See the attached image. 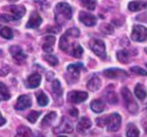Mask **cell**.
Instances as JSON below:
<instances>
[{"label": "cell", "instance_id": "1", "mask_svg": "<svg viewBox=\"0 0 147 137\" xmlns=\"http://www.w3.org/2000/svg\"><path fill=\"white\" fill-rule=\"evenodd\" d=\"M55 21L58 23H64L72 18V9L67 3H59L55 8Z\"/></svg>", "mask_w": 147, "mask_h": 137}, {"label": "cell", "instance_id": "2", "mask_svg": "<svg viewBox=\"0 0 147 137\" xmlns=\"http://www.w3.org/2000/svg\"><path fill=\"white\" fill-rule=\"evenodd\" d=\"M121 94H122V97L125 103L127 110L131 114H136L138 110V104L135 101L131 92L129 91L128 88L124 87L121 91Z\"/></svg>", "mask_w": 147, "mask_h": 137}, {"label": "cell", "instance_id": "3", "mask_svg": "<svg viewBox=\"0 0 147 137\" xmlns=\"http://www.w3.org/2000/svg\"><path fill=\"white\" fill-rule=\"evenodd\" d=\"M90 47L92 49V51L98 55L100 58L101 59H105L107 56L106 53V46L105 43L99 39H93L90 41Z\"/></svg>", "mask_w": 147, "mask_h": 137}, {"label": "cell", "instance_id": "4", "mask_svg": "<svg viewBox=\"0 0 147 137\" xmlns=\"http://www.w3.org/2000/svg\"><path fill=\"white\" fill-rule=\"evenodd\" d=\"M131 37L135 41H144L147 39V29L142 25L133 26Z\"/></svg>", "mask_w": 147, "mask_h": 137}, {"label": "cell", "instance_id": "5", "mask_svg": "<svg viewBox=\"0 0 147 137\" xmlns=\"http://www.w3.org/2000/svg\"><path fill=\"white\" fill-rule=\"evenodd\" d=\"M10 53L13 58V60L18 65H22L25 62L27 56L24 53L23 49L19 46H11L10 47Z\"/></svg>", "mask_w": 147, "mask_h": 137}, {"label": "cell", "instance_id": "6", "mask_svg": "<svg viewBox=\"0 0 147 137\" xmlns=\"http://www.w3.org/2000/svg\"><path fill=\"white\" fill-rule=\"evenodd\" d=\"M83 68V65L82 63H76V64H71L69 65L67 69L68 73V77L70 79L69 82H76L79 79L81 69Z\"/></svg>", "mask_w": 147, "mask_h": 137}, {"label": "cell", "instance_id": "7", "mask_svg": "<svg viewBox=\"0 0 147 137\" xmlns=\"http://www.w3.org/2000/svg\"><path fill=\"white\" fill-rule=\"evenodd\" d=\"M88 93L80 91H72L67 94V100L72 104H80L88 99Z\"/></svg>", "mask_w": 147, "mask_h": 137}, {"label": "cell", "instance_id": "8", "mask_svg": "<svg viewBox=\"0 0 147 137\" xmlns=\"http://www.w3.org/2000/svg\"><path fill=\"white\" fill-rule=\"evenodd\" d=\"M5 10H7L9 12H11V16L12 17L13 20H18L22 18L25 14V8L23 5H10L7 7H5Z\"/></svg>", "mask_w": 147, "mask_h": 137}, {"label": "cell", "instance_id": "9", "mask_svg": "<svg viewBox=\"0 0 147 137\" xmlns=\"http://www.w3.org/2000/svg\"><path fill=\"white\" fill-rule=\"evenodd\" d=\"M121 125V116L117 114L113 113L109 116V120L107 123V130L111 132H115L119 130Z\"/></svg>", "mask_w": 147, "mask_h": 137}, {"label": "cell", "instance_id": "10", "mask_svg": "<svg viewBox=\"0 0 147 137\" xmlns=\"http://www.w3.org/2000/svg\"><path fill=\"white\" fill-rule=\"evenodd\" d=\"M54 132L55 134H60V133H72L73 132V125L71 122L65 116L61 118V123L59 126H57L55 129Z\"/></svg>", "mask_w": 147, "mask_h": 137}, {"label": "cell", "instance_id": "11", "mask_svg": "<svg viewBox=\"0 0 147 137\" xmlns=\"http://www.w3.org/2000/svg\"><path fill=\"white\" fill-rule=\"evenodd\" d=\"M104 75L109 79H122L128 77L125 71L119 69V68H110L104 71Z\"/></svg>", "mask_w": 147, "mask_h": 137}, {"label": "cell", "instance_id": "12", "mask_svg": "<svg viewBox=\"0 0 147 137\" xmlns=\"http://www.w3.org/2000/svg\"><path fill=\"white\" fill-rule=\"evenodd\" d=\"M32 101L30 96L28 95H21L17 101V104H15V109L18 110H24L31 106Z\"/></svg>", "mask_w": 147, "mask_h": 137}, {"label": "cell", "instance_id": "13", "mask_svg": "<svg viewBox=\"0 0 147 137\" xmlns=\"http://www.w3.org/2000/svg\"><path fill=\"white\" fill-rule=\"evenodd\" d=\"M79 19L82 23H84L86 26H88V27L94 26L96 24V22H97V19L94 15L88 13V12H85V11L80 12Z\"/></svg>", "mask_w": 147, "mask_h": 137}, {"label": "cell", "instance_id": "14", "mask_svg": "<svg viewBox=\"0 0 147 137\" xmlns=\"http://www.w3.org/2000/svg\"><path fill=\"white\" fill-rule=\"evenodd\" d=\"M42 22V19L40 17V15L37 12L34 11V12L31 13L30 17V19H29V21L27 23L26 27L29 28V29H36V28H38L41 25Z\"/></svg>", "mask_w": 147, "mask_h": 137}, {"label": "cell", "instance_id": "15", "mask_svg": "<svg viewBox=\"0 0 147 137\" xmlns=\"http://www.w3.org/2000/svg\"><path fill=\"white\" fill-rule=\"evenodd\" d=\"M92 126V122L88 117H82L77 124V130L80 133H85Z\"/></svg>", "mask_w": 147, "mask_h": 137}, {"label": "cell", "instance_id": "16", "mask_svg": "<svg viewBox=\"0 0 147 137\" xmlns=\"http://www.w3.org/2000/svg\"><path fill=\"white\" fill-rule=\"evenodd\" d=\"M68 50L69 51L67 53L75 58H81L83 53V48L81 47L80 44H78L76 42L72 43V45L69 47Z\"/></svg>", "mask_w": 147, "mask_h": 137}, {"label": "cell", "instance_id": "17", "mask_svg": "<svg viewBox=\"0 0 147 137\" xmlns=\"http://www.w3.org/2000/svg\"><path fill=\"white\" fill-rule=\"evenodd\" d=\"M55 41V37L53 35H48L43 38L42 49L46 53H51L53 51V46Z\"/></svg>", "mask_w": 147, "mask_h": 137}, {"label": "cell", "instance_id": "18", "mask_svg": "<svg viewBox=\"0 0 147 137\" xmlns=\"http://www.w3.org/2000/svg\"><path fill=\"white\" fill-rule=\"evenodd\" d=\"M42 80V77L38 74H33L30 76H29L27 80V86L29 88H36L39 86Z\"/></svg>", "mask_w": 147, "mask_h": 137}, {"label": "cell", "instance_id": "19", "mask_svg": "<svg viewBox=\"0 0 147 137\" xmlns=\"http://www.w3.org/2000/svg\"><path fill=\"white\" fill-rule=\"evenodd\" d=\"M100 86H101V80L97 76L93 77L88 82V85H87L88 89L89 91H91V92H96V91H98L100 88Z\"/></svg>", "mask_w": 147, "mask_h": 137}, {"label": "cell", "instance_id": "20", "mask_svg": "<svg viewBox=\"0 0 147 137\" xmlns=\"http://www.w3.org/2000/svg\"><path fill=\"white\" fill-rule=\"evenodd\" d=\"M90 107H91V110L94 113H101L105 109V104L101 100L95 99V100H93L91 102Z\"/></svg>", "mask_w": 147, "mask_h": 137}, {"label": "cell", "instance_id": "21", "mask_svg": "<svg viewBox=\"0 0 147 137\" xmlns=\"http://www.w3.org/2000/svg\"><path fill=\"white\" fill-rule=\"evenodd\" d=\"M15 137H33V134L30 128L22 125L18 128V132Z\"/></svg>", "mask_w": 147, "mask_h": 137}, {"label": "cell", "instance_id": "22", "mask_svg": "<svg viewBox=\"0 0 147 137\" xmlns=\"http://www.w3.org/2000/svg\"><path fill=\"white\" fill-rule=\"evenodd\" d=\"M55 118H56V113L54 112V111L49 112V114H47L43 117V119L42 121V127H45V128L50 126L53 123V122L55 121Z\"/></svg>", "mask_w": 147, "mask_h": 137}, {"label": "cell", "instance_id": "23", "mask_svg": "<svg viewBox=\"0 0 147 137\" xmlns=\"http://www.w3.org/2000/svg\"><path fill=\"white\" fill-rule=\"evenodd\" d=\"M146 6H147V5H146L145 2H135V1H132V2L129 3L128 9L131 11H141L143 9H145Z\"/></svg>", "mask_w": 147, "mask_h": 137}, {"label": "cell", "instance_id": "24", "mask_svg": "<svg viewBox=\"0 0 147 137\" xmlns=\"http://www.w3.org/2000/svg\"><path fill=\"white\" fill-rule=\"evenodd\" d=\"M52 92L53 94L56 97V98H60L62 96L63 91L61 86V83L58 80H55L52 83Z\"/></svg>", "mask_w": 147, "mask_h": 137}, {"label": "cell", "instance_id": "25", "mask_svg": "<svg viewBox=\"0 0 147 137\" xmlns=\"http://www.w3.org/2000/svg\"><path fill=\"white\" fill-rule=\"evenodd\" d=\"M138 136H139L138 128L133 123H129L126 127V137H138Z\"/></svg>", "mask_w": 147, "mask_h": 137}, {"label": "cell", "instance_id": "26", "mask_svg": "<svg viewBox=\"0 0 147 137\" xmlns=\"http://www.w3.org/2000/svg\"><path fill=\"white\" fill-rule=\"evenodd\" d=\"M10 98H11V93H10L7 86L4 83L0 82V99L7 101Z\"/></svg>", "mask_w": 147, "mask_h": 137}, {"label": "cell", "instance_id": "27", "mask_svg": "<svg viewBox=\"0 0 147 137\" xmlns=\"http://www.w3.org/2000/svg\"><path fill=\"white\" fill-rule=\"evenodd\" d=\"M135 95L140 100H143V99H144L146 98L147 92H146L144 86H142L141 84H138L136 86V87H135Z\"/></svg>", "mask_w": 147, "mask_h": 137}, {"label": "cell", "instance_id": "28", "mask_svg": "<svg viewBox=\"0 0 147 137\" xmlns=\"http://www.w3.org/2000/svg\"><path fill=\"white\" fill-rule=\"evenodd\" d=\"M36 98H37V103L40 106H46L49 104V98L47 95L42 91L36 92Z\"/></svg>", "mask_w": 147, "mask_h": 137}, {"label": "cell", "instance_id": "29", "mask_svg": "<svg viewBox=\"0 0 147 137\" xmlns=\"http://www.w3.org/2000/svg\"><path fill=\"white\" fill-rule=\"evenodd\" d=\"M105 98H106V100L111 104H116L118 103V97H117L116 93L112 90L107 91V92L105 94Z\"/></svg>", "mask_w": 147, "mask_h": 137}, {"label": "cell", "instance_id": "30", "mask_svg": "<svg viewBox=\"0 0 147 137\" xmlns=\"http://www.w3.org/2000/svg\"><path fill=\"white\" fill-rule=\"evenodd\" d=\"M59 47L62 51L67 52V50L70 47V44H69V41H68V36L66 34L61 37L60 42H59Z\"/></svg>", "mask_w": 147, "mask_h": 137}, {"label": "cell", "instance_id": "31", "mask_svg": "<svg viewBox=\"0 0 147 137\" xmlns=\"http://www.w3.org/2000/svg\"><path fill=\"white\" fill-rule=\"evenodd\" d=\"M117 58L121 63L127 64L129 62V59H130L129 52H127L125 50H120L117 53Z\"/></svg>", "mask_w": 147, "mask_h": 137}, {"label": "cell", "instance_id": "32", "mask_svg": "<svg viewBox=\"0 0 147 137\" xmlns=\"http://www.w3.org/2000/svg\"><path fill=\"white\" fill-rule=\"evenodd\" d=\"M0 35H1L2 37H4L5 39H7V40H10L13 37V32L8 27L2 28L1 30H0Z\"/></svg>", "mask_w": 147, "mask_h": 137}, {"label": "cell", "instance_id": "33", "mask_svg": "<svg viewBox=\"0 0 147 137\" xmlns=\"http://www.w3.org/2000/svg\"><path fill=\"white\" fill-rule=\"evenodd\" d=\"M81 2L83 6H85L87 9L91 10V11L94 10V8L96 6L95 0H81Z\"/></svg>", "mask_w": 147, "mask_h": 137}, {"label": "cell", "instance_id": "34", "mask_svg": "<svg viewBox=\"0 0 147 137\" xmlns=\"http://www.w3.org/2000/svg\"><path fill=\"white\" fill-rule=\"evenodd\" d=\"M40 115H41V112L32 110V111H30V113L28 115L27 119H28V121L30 122L31 123H34V122H36V120L38 119V117L40 116Z\"/></svg>", "mask_w": 147, "mask_h": 137}, {"label": "cell", "instance_id": "35", "mask_svg": "<svg viewBox=\"0 0 147 137\" xmlns=\"http://www.w3.org/2000/svg\"><path fill=\"white\" fill-rule=\"evenodd\" d=\"M108 120H109V116H104L101 117H99L96 119V123L99 127H105L106 125H107L108 123Z\"/></svg>", "mask_w": 147, "mask_h": 137}, {"label": "cell", "instance_id": "36", "mask_svg": "<svg viewBox=\"0 0 147 137\" xmlns=\"http://www.w3.org/2000/svg\"><path fill=\"white\" fill-rule=\"evenodd\" d=\"M67 35L70 36V37H74V38H77L80 35V30L76 28H72L67 30V32L65 33Z\"/></svg>", "mask_w": 147, "mask_h": 137}, {"label": "cell", "instance_id": "37", "mask_svg": "<svg viewBox=\"0 0 147 137\" xmlns=\"http://www.w3.org/2000/svg\"><path fill=\"white\" fill-rule=\"evenodd\" d=\"M44 59L51 65H56L58 64V59L57 57L54 56V55H45L44 56Z\"/></svg>", "mask_w": 147, "mask_h": 137}, {"label": "cell", "instance_id": "38", "mask_svg": "<svg viewBox=\"0 0 147 137\" xmlns=\"http://www.w3.org/2000/svg\"><path fill=\"white\" fill-rule=\"evenodd\" d=\"M131 71L133 74H138V75H141V76H147V72L144 71L143 68H141L139 66H132V67H131Z\"/></svg>", "mask_w": 147, "mask_h": 137}, {"label": "cell", "instance_id": "39", "mask_svg": "<svg viewBox=\"0 0 147 137\" xmlns=\"http://www.w3.org/2000/svg\"><path fill=\"white\" fill-rule=\"evenodd\" d=\"M100 29L103 33L105 34H113V28L110 25V24H103L101 27H100Z\"/></svg>", "mask_w": 147, "mask_h": 137}, {"label": "cell", "instance_id": "40", "mask_svg": "<svg viewBox=\"0 0 147 137\" xmlns=\"http://www.w3.org/2000/svg\"><path fill=\"white\" fill-rule=\"evenodd\" d=\"M136 19H137L138 21H140V22H144V23H147V12L138 15V16L136 17Z\"/></svg>", "mask_w": 147, "mask_h": 137}, {"label": "cell", "instance_id": "41", "mask_svg": "<svg viewBox=\"0 0 147 137\" xmlns=\"http://www.w3.org/2000/svg\"><path fill=\"white\" fill-rule=\"evenodd\" d=\"M69 114H70V116H72L73 117H76V116H78L79 112H78V110H77V109L73 108V109H71V110H69Z\"/></svg>", "mask_w": 147, "mask_h": 137}, {"label": "cell", "instance_id": "42", "mask_svg": "<svg viewBox=\"0 0 147 137\" xmlns=\"http://www.w3.org/2000/svg\"><path fill=\"white\" fill-rule=\"evenodd\" d=\"M8 73H9V68L5 67L3 69L0 70V76H5Z\"/></svg>", "mask_w": 147, "mask_h": 137}, {"label": "cell", "instance_id": "43", "mask_svg": "<svg viewBox=\"0 0 147 137\" xmlns=\"http://www.w3.org/2000/svg\"><path fill=\"white\" fill-rule=\"evenodd\" d=\"M5 122H6V120H5V117L2 116V114L0 113V126H3Z\"/></svg>", "mask_w": 147, "mask_h": 137}, {"label": "cell", "instance_id": "44", "mask_svg": "<svg viewBox=\"0 0 147 137\" xmlns=\"http://www.w3.org/2000/svg\"><path fill=\"white\" fill-rule=\"evenodd\" d=\"M34 1L37 4H40V5H43L45 2H46V0H34Z\"/></svg>", "mask_w": 147, "mask_h": 137}, {"label": "cell", "instance_id": "45", "mask_svg": "<svg viewBox=\"0 0 147 137\" xmlns=\"http://www.w3.org/2000/svg\"><path fill=\"white\" fill-rule=\"evenodd\" d=\"M145 132H146V134H147V125H146V127H145Z\"/></svg>", "mask_w": 147, "mask_h": 137}, {"label": "cell", "instance_id": "46", "mask_svg": "<svg viewBox=\"0 0 147 137\" xmlns=\"http://www.w3.org/2000/svg\"><path fill=\"white\" fill-rule=\"evenodd\" d=\"M58 137H67V136H64V135H59Z\"/></svg>", "mask_w": 147, "mask_h": 137}, {"label": "cell", "instance_id": "47", "mask_svg": "<svg viewBox=\"0 0 147 137\" xmlns=\"http://www.w3.org/2000/svg\"><path fill=\"white\" fill-rule=\"evenodd\" d=\"M38 137H45V136H43V135H40V136H38Z\"/></svg>", "mask_w": 147, "mask_h": 137}, {"label": "cell", "instance_id": "48", "mask_svg": "<svg viewBox=\"0 0 147 137\" xmlns=\"http://www.w3.org/2000/svg\"><path fill=\"white\" fill-rule=\"evenodd\" d=\"M10 1H18V0H10Z\"/></svg>", "mask_w": 147, "mask_h": 137}, {"label": "cell", "instance_id": "49", "mask_svg": "<svg viewBox=\"0 0 147 137\" xmlns=\"http://www.w3.org/2000/svg\"><path fill=\"white\" fill-rule=\"evenodd\" d=\"M146 66H147V63H146Z\"/></svg>", "mask_w": 147, "mask_h": 137}]
</instances>
